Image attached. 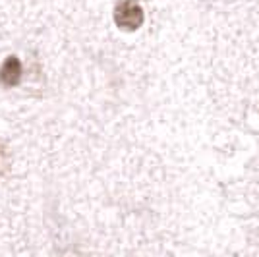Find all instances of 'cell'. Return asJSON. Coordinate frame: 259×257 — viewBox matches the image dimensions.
I'll list each match as a JSON object with an SVG mask.
<instances>
[{
    "label": "cell",
    "mask_w": 259,
    "mask_h": 257,
    "mask_svg": "<svg viewBox=\"0 0 259 257\" xmlns=\"http://www.w3.org/2000/svg\"><path fill=\"white\" fill-rule=\"evenodd\" d=\"M22 79V62L16 56H8L0 68V83L4 87H14Z\"/></svg>",
    "instance_id": "obj_2"
},
{
    "label": "cell",
    "mask_w": 259,
    "mask_h": 257,
    "mask_svg": "<svg viewBox=\"0 0 259 257\" xmlns=\"http://www.w3.org/2000/svg\"><path fill=\"white\" fill-rule=\"evenodd\" d=\"M114 23L120 29L136 31L143 23V10L138 4V0H122L114 8Z\"/></svg>",
    "instance_id": "obj_1"
}]
</instances>
